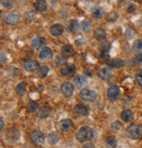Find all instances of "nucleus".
<instances>
[{
    "label": "nucleus",
    "instance_id": "f257e3e1",
    "mask_svg": "<svg viewBox=\"0 0 142 148\" xmlns=\"http://www.w3.org/2000/svg\"><path fill=\"white\" fill-rule=\"evenodd\" d=\"M93 136L94 133L91 128H90L89 126H83L79 129V131L75 135V138L80 143H84L91 140L93 138Z\"/></svg>",
    "mask_w": 142,
    "mask_h": 148
},
{
    "label": "nucleus",
    "instance_id": "f03ea898",
    "mask_svg": "<svg viewBox=\"0 0 142 148\" xmlns=\"http://www.w3.org/2000/svg\"><path fill=\"white\" fill-rule=\"evenodd\" d=\"M126 135L131 139H138L142 135V127L136 124H132L127 127Z\"/></svg>",
    "mask_w": 142,
    "mask_h": 148
},
{
    "label": "nucleus",
    "instance_id": "7ed1b4c3",
    "mask_svg": "<svg viewBox=\"0 0 142 148\" xmlns=\"http://www.w3.org/2000/svg\"><path fill=\"white\" fill-rule=\"evenodd\" d=\"M79 96L82 100L86 102H93L97 97V92L92 90H89V88H83V90H82L79 93Z\"/></svg>",
    "mask_w": 142,
    "mask_h": 148
},
{
    "label": "nucleus",
    "instance_id": "20e7f679",
    "mask_svg": "<svg viewBox=\"0 0 142 148\" xmlns=\"http://www.w3.org/2000/svg\"><path fill=\"white\" fill-rule=\"evenodd\" d=\"M120 96V90L117 85H111L107 90V97L110 102H116Z\"/></svg>",
    "mask_w": 142,
    "mask_h": 148
},
{
    "label": "nucleus",
    "instance_id": "39448f33",
    "mask_svg": "<svg viewBox=\"0 0 142 148\" xmlns=\"http://www.w3.org/2000/svg\"><path fill=\"white\" fill-rule=\"evenodd\" d=\"M40 68V63L34 59H27L24 62V69L28 72H34Z\"/></svg>",
    "mask_w": 142,
    "mask_h": 148
},
{
    "label": "nucleus",
    "instance_id": "423d86ee",
    "mask_svg": "<svg viewBox=\"0 0 142 148\" xmlns=\"http://www.w3.org/2000/svg\"><path fill=\"white\" fill-rule=\"evenodd\" d=\"M61 90L62 93L66 97H70L75 91V86L73 83L69 82H66L62 84L61 86Z\"/></svg>",
    "mask_w": 142,
    "mask_h": 148
},
{
    "label": "nucleus",
    "instance_id": "0eeeda50",
    "mask_svg": "<svg viewBox=\"0 0 142 148\" xmlns=\"http://www.w3.org/2000/svg\"><path fill=\"white\" fill-rule=\"evenodd\" d=\"M75 71H76V68L73 64H68L61 69L62 75L64 77H68V78L74 76V75L75 74Z\"/></svg>",
    "mask_w": 142,
    "mask_h": 148
},
{
    "label": "nucleus",
    "instance_id": "6e6552de",
    "mask_svg": "<svg viewBox=\"0 0 142 148\" xmlns=\"http://www.w3.org/2000/svg\"><path fill=\"white\" fill-rule=\"evenodd\" d=\"M31 138L33 142L37 145H42L45 143V136L40 131H34L31 135Z\"/></svg>",
    "mask_w": 142,
    "mask_h": 148
},
{
    "label": "nucleus",
    "instance_id": "1a4fd4ad",
    "mask_svg": "<svg viewBox=\"0 0 142 148\" xmlns=\"http://www.w3.org/2000/svg\"><path fill=\"white\" fill-rule=\"evenodd\" d=\"M49 32L53 36L59 37V36L62 35V34L64 32V28L61 24H54L50 26Z\"/></svg>",
    "mask_w": 142,
    "mask_h": 148
},
{
    "label": "nucleus",
    "instance_id": "9d476101",
    "mask_svg": "<svg viewBox=\"0 0 142 148\" xmlns=\"http://www.w3.org/2000/svg\"><path fill=\"white\" fill-rule=\"evenodd\" d=\"M73 127V122L69 118H66V119H62L58 123V128L62 131V132H69V130H71V128Z\"/></svg>",
    "mask_w": 142,
    "mask_h": 148
},
{
    "label": "nucleus",
    "instance_id": "9b49d317",
    "mask_svg": "<svg viewBox=\"0 0 142 148\" xmlns=\"http://www.w3.org/2000/svg\"><path fill=\"white\" fill-rule=\"evenodd\" d=\"M6 139L11 142V143H13V142H17L19 139V132L17 130V129H10L7 132H6Z\"/></svg>",
    "mask_w": 142,
    "mask_h": 148
},
{
    "label": "nucleus",
    "instance_id": "f8f14e48",
    "mask_svg": "<svg viewBox=\"0 0 142 148\" xmlns=\"http://www.w3.org/2000/svg\"><path fill=\"white\" fill-rule=\"evenodd\" d=\"M75 112L80 116H88L90 113V108L85 104H77L75 107Z\"/></svg>",
    "mask_w": 142,
    "mask_h": 148
},
{
    "label": "nucleus",
    "instance_id": "ddd939ff",
    "mask_svg": "<svg viewBox=\"0 0 142 148\" xmlns=\"http://www.w3.org/2000/svg\"><path fill=\"white\" fill-rule=\"evenodd\" d=\"M122 120L125 121V122H131L133 117H134V113L132 110L130 109H127V110H125L121 112V115H120Z\"/></svg>",
    "mask_w": 142,
    "mask_h": 148
},
{
    "label": "nucleus",
    "instance_id": "4468645a",
    "mask_svg": "<svg viewBox=\"0 0 142 148\" xmlns=\"http://www.w3.org/2000/svg\"><path fill=\"white\" fill-rule=\"evenodd\" d=\"M98 76L104 80H109L112 76L111 70L109 68H102L98 70Z\"/></svg>",
    "mask_w": 142,
    "mask_h": 148
},
{
    "label": "nucleus",
    "instance_id": "2eb2a0df",
    "mask_svg": "<svg viewBox=\"0 0 142 148\" xmlns=\"http://www.w3.org/2000/svg\"><path fill=\"white\" fill-rule=\"evenodd\" d=\"M75 83L78 88H82L83 90V88L88 84V79L82 75H78L75 77Z\"/></svg>",
    "mask_w": 142,
    "mask_h": 148
},
{
    "label": "nucleus",
    "instance_id": "dca6fc26",
    "mask_svg": "<svg viewBox=\"0 0 142 148\" xmlns=\"http://www.w3.org/2000/svg\"><path fill=\"white\" fill-rule=\"evenodd\" d=\"M107 65L112 69H119L125 66L126 62L123 60H121V59H113V60H110V62H107Z\"/></svg>",
    "mask_w": 142,
    "mask_h": 148
},
{
    "label": "nucleus",
    "instance_id": "f3484780",
    "mask_svg": "<svg viewBox=\"0 0 142 148\" xmlns=\"http://www.w3.org/2000/svg\"><path fill=\"white\" fill-rule=\"evenodd\" d=\"M40 59L42 61H46V60H49L53 57V52L49 47H44L40 53Z\"/></svg>",
    "mask_w": 142,
    "mask_h": 148
},
{
    "label": "nucleus",
    "instance_id": "a211bd4d",
    "mask_svg": "<svg viewBox=\"0 0 142 148\" xmlns=\"http://www.w3.org/2000/svg\"><path fill=\"white\" fill-rule=\"evenodd\" d=\"M51 113V109L47 106H42L40 107L39 110H38V112H37V116L41 118V119H44V118H47L48 117V116L50 115Z\"/></svg>",
    "mask_w": 142,
    "mask_h": 148
},
{
    "label": "nucleus",
    "instance_id": "6ab92c4d",
    "mask_svg": "<svg viewBox=\"0 0 142 148\" xmlns=\"http://www.w3.org/2000/svg\"><path fill=\"white\" fill-rule=\"evenodd\" d=\"M46 44V40L43 37H36L32 41V46L34 48L39 50L40 48H41L42 47H44Z\"/></svg>",
    "mask_w": 142,
    "mask_h": 148
},
{
    "label": "nucleus",
    "instance_id": "aec40b11",
    "mask_svg": "<svg viewBox=\"0 0 142 148\" xmlns=\"http://www.w3.org/2000/svg\"><path fill=\"white\" fill-rule=\"evenodd\" d=\"M26 90H27V83L25 82H21L16 86V93L20 97H23L25 94Z\"/></svg>",
    "mask_w": 142,
    "mask_h": 148
},
{
    "label": "nucleus",
    "instance_id": "412c9836",
    "mask_svg": "<svg viewBox=\"0 0 142 148\" xmlns=\"http://www.w3.org/2000/svg\"><path fill=\"white\" fill-rule=\"evenodd\" d=\"M19 21H20V17L15 13H11L5 18V22L8 25H16Z\"/></svg>",
    "mask_w": 142,
    "mask_h": 148
},
{
    "label": "nucleus",
    "instance_id": "4be33fe9",
    "mask_svg": "<svg viewBox=\"0 0 142 148\" xmlns=\"http://www.w3.org/2000/svg\"><path fill=\"white\" fill-rule=\"evenodd\" d=\"M34 9L40 12H45L47 10V2L43 1V0H38V1H35L34 4Z\"/></svg>",
    "mask_w": 142,
    "mask_h": 148
},
{
    "label": "nucleus",
    "instance_id": "5701e85b",
    "mask_svg": "<svg viewBox=\"0 0 142 148\" xmlns=\"http://www.w3.org/2000/svg\"><path fill=\"white\" fill-rule=\"evenodd\" d=\"M94 37L97 40H104L106 38V32L103 28H97L94 31Z\"/></svg>",
    "mask_w": 142,
    "mask_h": 148
},
{
    "label": "nucleus",
    "instance_id": "b1692460",
    "mask_svg": "<svg viewBox=\"0 0 142 148\" xmlns=\"http://www.w3.org/2000/svg\"><path fill=\"white\" fill-rule=\"evenodd\" d=\"M62 53L68 57L69 56H73L75 54V48L71 46V45H65L62 47Z\"/></svg>",
    "mask_w": 142,
    "mask_h": 148
},
{
    "label": "nucleus",
    "instance_id": "393cba45",
    "mask_svg": "<svg viewBox=\"0 0 142 148\" xmlns=\"http://www.w3.org/2000/svg\"><path fill=\"white\" fill-rule=\"evenodd\" d=\"M79 23L76 19H72L69 21V25H68V30L70 33H75L76 32L78 29H79Z\"/></svg>",
    "mask_w": 142,
    "mask_h": 148
},
{
    "label": "nucleus",
    "instance_id": "a878e982",
    "mask_svg": "<svg viewBox=\"0 0 142 148\" xmlns=\"http://www.w3.org/2000/svg\"><path fill=\"white\" fill-rule=\"evenodd\" d=\"M59 139H60V135L56 132H53L49 133L48 136H47V140L51 145L56 144L59 141Z\"/></svg>",
    "mask_w": 142,
    "mask_h": 148
},
{
    "label": "nucleus",
    "instance_id": "bb28decb",
    "mask_svg": "<svg viewBox=\"0 0 142 148\" xmlns=\"http://www.w3.org/2000/svg\"><path fill=\"white\" fill-rule=\"evenodd\" d=\"M104 11L102 7L100 6H96L94 7V9L92 10L91 12V15L93 18H100L104 16Z\"/></svg>",
    "mask_w": 142,
    "mask_h": 148
},
{
    "label": "nucleus",
    "instance_id": "cd10ccee",
    "mask_svg": "<svg viewBox=\"0 0 142 148\" xmlns=\"http://www.w3.org/2000/svg\"><path fill=\"white\" fill-rule=\"evenodd\" d=\"M105 143H106V145L109 147H110V148H115L117 146L118 141H117V139H116V138L114 136H109V137L106 138Z\"/></svg>",
    "mask_w": 142,
    "mask_h": 148
},
{
    "label": "nucleus",
    "instance_id": "c85d7f7f",
    "mask_svg": "<svg viewBox=\"0 0 142 148\" xmlns=\"http://www.w3.org/2000/svg\"><path fill=\"white\" fill-rule=\"evenodd\" d=\"M48 72H49V68L47 66L44 65L39 70V76L40 78H46L47 74H48Z\"/></svg>",
    "mask_w": 142,
    "mask_h": 148
},
{
    "label": "nucleus",
    "instance_id": "c756f323",
    "mask_svg": "<svg viewBox=\"0 0 142 148\" xmlns=\"http://www.w3.org/2000/svg\"><path fill=\"white\" fill-rule=\"evenodd\" d=\"M38 107H39V104L35 102H29L27 103V106H26V109L29 112H34L36 111V110H38Z\"/></svg>",
    "mask_w": 142,
    "mask_h": 148
},
{
    "label": "nucleus",
    "instance_id": "7c9ffc66",
    "mask_svg": "<svg viewBox=\"0 0 142 148\" xmlns=\"http://www.w3.org/2000/svg\"><path fill=\"white\" fill-rule=\"evenodd\" d=\"M81 27L84 32H88V31H90V29L91 27V22L89 20H84L82 22Z\"/></svg>",
    "mask_w": 142,
    "mask_h": 148
},
{
    "label": "nucleus",
    "instance_id": "2f4dec72",
    "mask_svg": "<svg viewBox=\"0 0 142 148\" xmlns=\"http://www.w3.org/2000/svg\"><path fill=\"white\" fill-rule=\"evenodd\" d=\"M110 47V44L108 41H104L101 45H100V50L101 53H108L109 49Z\"/></svg>",
    "mask_w": 142,
    "mask_h": 148
},
{
    "label": "nucleus",
    "instance_id": "473e14b6",
    "mask_svg": "<svg viewBox=\"0 0 142 148\" xmlns=\"http://www.w3.org/2000/svg\"><path fill=\"white\" fill-rule=\"evenodd\" d=\"M66 62V58L63 55H58L55 58V64L57 66H62Z\"/></svg>",
    "mask_w": 142,
    "mask_h": 148
},
{
    "label": "nucleus",
    "instance_id": "72a5a7b5",
    "mask_svg": "<svg viewBox=\"0 0 142 148\" xmlns=\"http://www.w3.org/2000/svg\"><path fill=\"white\" fill-rule=\"evenodd\" d=\"M25 18L29 21V22H33L35 20L36 18V14L35 12H32V11H29V12H27L26 14H25Z\"/></svg>",
    "mask_w": 142,
    "mask_h": 148
},
{
    "label": "nucleus",
    "instance_id": "f704fd0d",
    "mask_svg": "<svg viewBox=\"0 0 142 148\" xmlns=\"http://www.w3.org/2000/svg\"><path fill=\"white\" fill-rule=\"evenodd\" d=\"M135 80H136L137 83L142 88V69H140V70L136 72V74H135Z\"/></svg>",
    "mask_w": 142,
    "mask_h": 148
},
{
    "label": "nucleus",
    "instance_id": "c9c22d12",
    "mask_svg": "<svg viewBox=\"0 0 142 148\" xmlns=\"http://www.w3.org/2000/svg\"><path fill=\"white\" fill-rule=\"evenodd\" d=\"M133 47L137 51H142V39H139L134 41Z\"/></svg>",
    "mask_w": 142,
    "mask_h": 148
},
{
    "label": "nucleus",
    "instance_id": "e433bc0d",
    "mask_svg": "<svg viewBox=\"0 0 142 148\" xmlns=\"http://www.w3.org/2000/svg\"><path fill=\"white\" fill-rule=\"evenodd\" d=\"M1 4L6 9H12L13 7V2H12V1H7V0H5L4 1V0H2Z\"/></svg>",
    "mask_w": 142,
    "mask_h": 148
},
{
    "label": "nucleus",
    "instance_id": "4c0bfd02",
    "mask_svg": "<svg viewBox=\"0 0 142 148\" xmlns=\"http://www.w3.org/2000/svg\"><path fill=\"white\" fill-rule=\"evenodd\" d=\"M126 37L128 39V40H131L134 37V33L133 31L132 30L131 28H127L126 31Z\"/></svg>",
    "mask_w": 142,
    "mask_h": 148
},
{
    "label": "nucleus",
    "instance_id": "58836bf2",
    "mask_svg": "<svg viewBox=\"0 0 142 148\" xmlns=\"http://www.w3.org/2000/svg\"><path fill=\"white\" fill-rule=\"evenodd\" d=\"M111 126H112V128H113V129H115V130H117V131L120 130V129H121V127H122L121 124H120L119 121L113 122V123H112V125H111Z\"/></svg>",
    "mask_w": 142,
    "mask_h": 148
},
{
    "label": "nucleus",
    "instance_id": "ea45409f",
    "mask_svg": "<svg viewBox=\"0 0 142 148\" xmlns=\"http://www.w3.org/2000/svg\"><path fill=\"white\" fill-rule=\"evenodd\" d=\"M134 61H135L136 62H138V63L142 64V53H138V54L135 55V57H134Z\"/></svg>",
    "mask_w": 142,
    "mask_h": 148
},
{
    "label": "nucleus",
    "instance_id": "a19ab883",
    "mask_svg": "<svg viewBox=\"0 0 142 148\" xmlns=\"http://www.w3.org/2000/svg\"><path fill=\"white\" fill-rule=\"evenodd\" d=\"M7 62V57L4 52H1V65H5Z\"/></svg>",
    "mask_w": 142,
    "mask_h": 148
},
{
    "label": "nucleus",
    "instance_id": "79ce46f5",
    "mask_svg": "<svg viewBox=\"0 0 142 148\" xmlns=\"http://www.w3.org/2000/svg\"><path fill=\"white\" fill-rule=\"evenodd\" d=\"M136 11V5L134 4H131L128 7H127V12L128 13H132Z\"/></svg>",
    "mask_w": 142,
    "mask_h": 148
},
{
    "label": "nucleus",
    "instance_id": "37998d69",
    "mask_svg": "<svg viewBox=\"0 0 142 148\" xmlns=\"http://www.w3.org/2000/svg\"><path fill=\"white\" fill-rule=\"evenodd\" d=\"M84 74L86 75H88V76H92L93 72H92L91 68H85L84 69Z\"/></svg>",
    "mask_w": 142,
    "mask_h": 148
},
{
    "label": "nucleus",
    "instance_id": "c03bdc74",
    "mask_svg": "<svg viewBox=\"0 0 142 148\" xmlns=\"http://www.w3.org/2000/svg\"><path fill=\"white\" fill-rule=\"evenodd\" d=\"M117 18H118V14H116L115 12H112L109 16V20H110V21H115Z\"/></svg>",
    "mask_w": 142,
    "mask_h": 148
},
{
    "label": "nucleus",
    "instance_id": "a18cd8bd",
    "mask_svg": "<svg viewBox=\"0 0 142 148\" xmlns=\"http://www.w3.org/2000/svg\"><path fill=\"white\" fill-rule=\"evenodd\" d=\"M0 121H1V131H2L3 128H4V124H5V122H4V118H3V117L0 118Z\"/></svg>",
    "mask_w": 142,
    "mask_h": 148
},
{
    "label": "nucleus",
    "instance_id": "49530a36",
    "mask_svg": "<svg viewBox=\"0 0 142 148\" xmlns=\"http://www.w3.org/2000/svg\"><path fill=\"white\" fill-rule=\"evenodd\" d=\"M82 148H95L93 145H84L83 147Z\"/></svg>",
    "mask_w": 142,
    "mask_h": 148
}]
</instances>
